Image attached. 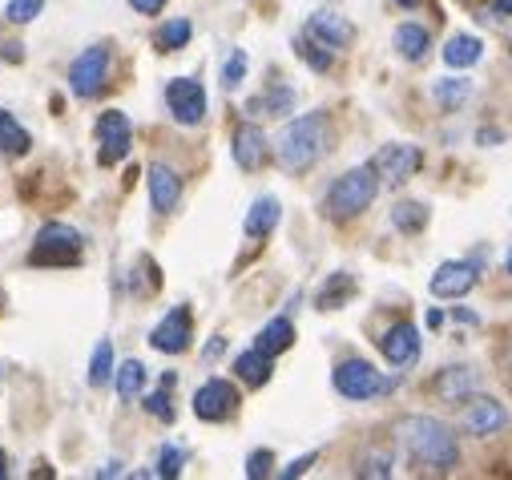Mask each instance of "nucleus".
Wrapping results in <instances>:
<instances>
[{
    "mask_svg": "<svg viewBox=\"0 0 512 480\" xmlns=\"http://www.w3.org/2000/svg\"><path fill=\"white\" fill-rule=\"evenodd\" d=\"M327 150V113H303L279 134V166L287 174L311 170Z\"/></svg>",
    "mask_w": 512,
    "mask_h": 480,
    "instance_id": "obj_1",
    "label": "nucleus"
},
{
    "mask_svg": "<svg viewBox=\"0 0 512 480\" xmlns=\"http://www.w3.org/2000/svg\"><path fill=\"white\" fill-rule=\"evenodd\" d=\"M396 432H400L404 448L416 460H424L428 468H452L460 460V448H456L452 428L444 420H436V416H408V420H400Z\"/></svg>",
    "mask_w": 512,
    "mask_h": 480,
    "instance_id": "obj_2",
    "label": "nucleus"
},
{
    "mask_svg": "<svg viewBox=\"0 0 512 480\" xmlns=\"http://www.w3.org/2000/svg\"><path fill=\"white\" fill-rule=\"evenodd\" d=\"M375 194H379V174L371 166H355V170H347L343 178L331 182V190L323 198V214L331 222H347V218L363 214L375 202Z\"/></svg>",
    "mask_w": 512,
    "mask_h": 480,
    "instance_id": "obj_3",
    "label": "nucleus"
},
{
    "mask_svg": "<svg viewBox=\"0 0 512 480\" xmlns=\"http://www.w3.org/2000/svg\"><path fill=\"white\" fill-rule=\"evenodd\" d=\"M81 255H85L81 230H73V226H65V222H49V226H41V234H37V243H33V251H29V263H33V267H77Z\"/></svg>",
    "mask_w": 512,
    "mask_h": 480,
    "instance_id": "obj_4",
    "label": "nucleus"
},
{
    "mask_svg": "<svg viewBox=\"0 0 512 480\" xmlns=\"http://www.w3.org/2000/svg\"><path fill=\"white\" fill-rule=\"evenodd\" d=\"M331 384H335V392L347 396V400H371V396H379V392H392L396 380H383V376L367 364V359H343V364L335 368V376H331Z\"/></svg>",
    "mask_w": 512,
    "mask_h": 480,
    "instance_id": "obj_5",
    "label": "nucleus"
},
{
    "mask_svg": "<svg viewBox=\"0 0 512 480\" xmlns=\"http://www.w3.org/2000/svg\"><path fill=\"white\" fill-rule=\"evenodd\" d=\"M109 61H113L109 45L85 49V53L69 65V89H73V97H97V93L109 85Z\"/></svg>",
    "mask_w": 512,
    "mask_h": 480,
    "instance_id": "obj_6",
    "label": "nucleus"
},
{
    "mask_svg": "<svg viewBox=\"0 0 512 480\" xmlns=\"http://www.w3.org/2000/svg\"><path fill=\"white\" fill-rule=\"evenodd\" d=\"M420 166H424V154L420 146H408V142H392L371 158V170L379 174L383 186H404Z\"/></svg>",
    "mask_w": 512,
    "mask_h": 480,
    "instance_id": "obj_7",
    "label": "nucleus"
},
{
    "mask_svg": "<svg viewBox=\"0 0 512 480\" xmlns=\"http://www.w3.org/2000/svg\"><path fill=\"white\" fill-rule=\"evenodd\" d=\"M93 134H97V146H101V154H97L101 166H113L117 158H125V154H130V146H134L130 117L117 113V109H109V113L97 117V130Z\"/></svg>",
    "mask_w": 512,
    "mask_h": 480,
    "instance_id": "obj_8",
    "label": "nucleus"
},
{
    "mask_svg": "<svg viewBox=\"0 0 512 480\" xmlns=\"http://www.w3.org/2000/svg\"><path fill=\"white\" fill-rule=\"evenodd\" d=\"M238 412V388L230 380H206L194 392V416L206 424H222Z\"/></svg>",
    "mask_w": 512,
    "mask_h": 480,
    "instance_id": "obj_9",
    "label": "nucleus"
},
{
    "mask_svg": "<svg viewBox=\"0 0 512 480\" xmlns=\"http://www.w3.org/2000/svg\"><path fill=\"white\" fill-rule=\"evenodd\" d=\"M166 105H170V113L178 117L182 126H198L206 117V89L194 77H174L166 85Z\"/></svg>",
    "mask_w": 512,
    "mask_h": 480,
    "instance_id": "obj_10",
    "label": "nucleus"
},
{
    "mask_svg": "<svg viewBox=\"0 0 512 480\" xmlns=\"http://www.w3.org/2000/svg\"><path fill=\"white\" fill-rule=\"evenodd\" d=\"M379 351H383V359H388L392 368H412L416 359H420V331H416V323H396V327H388L383 331V339H379Z\"/></svg>",
    "mask_w": 512,
    "mask_h": 480,
    "instance_id": "obj_11",
    "label": "nucleus"
},
{
    "mask_svg": "<svg viewBox=\"0 0 512 480\" xmlns=\"http://www.w3.org/2000/svg\"><path fill=\"white\" fill-rule=\"evenodd\" d=\"M194 339V319H190V307H174L154 331H150V343L166 355H182Z\"/></svg>",
    "mask_w": 512,
    "mask_h": 480,
    "instance_id": "obj_12",
    "label": "nucleus"
},
{
    "mask_svg": "<svg viewBox=\"0 0 512 480\" xmlns=\"http://www.w3.org/2000/svg\"><path fill=\"white\" fill-rule=\"evenodd\" d=\"M230 154H234V162H238L242 170H263V166H267V158H271V150H267V134H263L259 126L242 122V126L234 130Z\"/></svg>",
    "mask_w": 512,
    "mask_h": 480,
    "instance_id": "obj_13",
    "label": "nucleus"
},
{
    "mask_svg": "<svg viewBox=\"0 0 512 480\" xmlns=\"http://www.w3.org/2000/svg\"><path fill=\"white\" fill-rule=\"evenodd\" d=\"M428 287H432L436 299H460V295H468L476 287V267L464 263V259L460 263H440Z\"/></svg>",
    "mask_w": 512,
    "mask_h": 480,
    "instance_id": "obj_14",
    "label": "nucleus"
},
{
    "mask_svg": "<svg viewBox=\"0 0 512 480\" xmlns=\"http://www.w3.org/2000/svg\"><path fill=\"white\" fill-rule=\"evenodd\" d=\"M464 428H468L472 436H496V432L508 428V412H504L496 400L476 396V400L464 408Z\"/></svg>",
    "mask_w": 512,
    "mask_h": 480,
    "instance_id": "obj_15",
    "label": "nucleus"
},
{
    "mask_svg": "<svg viewBox=\"0 0 512 480\" xmlns=\"http://www.w3.org/2000/svg\"><path fill=\"white\" fill-rule=\"evenodd\" d=\"M150 202H154L158 214H174L178 202H182V178L166 162H154L150 166Z\"/></svg>",
    "mask_w": 512,
    "mask_h": 480,
    "instance_id": "obj_16",
    "label": "nucleus"
},
{
    "mask_svg": "<svg viewBox=\"0 0 512 480\" xmlns=\"http://www.w3.org/2000/svg\"><path fill=\"white\" fill-rule=\"evenodd\" d=\"M307 33H311L315 41H323L327 49H343V45L355 41V25L343 21L339 13H315V17L307 21Z\"/></svg>",
    "mask_w": 512,
    "mask_h": 480,
    "instance_id": "obj_17",
    "label": "nucleus"
},
{
    "mask_svg": "<svg viewBox=\"0 0 512 480\" xmlns=\"http://www.w3.org/2000/svg\"><path fill=\"white\" fill-rule=\"evenodd\" d=\"M279 218H283V206H279V198L263 194V198H254V206L246 210V222H242V230H246V238H267V234L279 226Z\"/></svg>",
    "mask_w": 512,
    "mask_h": 480,
    "instance_id": "obj_18",
    "label": "nucleus"
},
{
    "mask_svg": "<svg viewBox=\"0 0 512 480\" xmlns=\"http://www.w3.org/2000/svg\"><path fill=\"white\" fill-rule=\"evenodd\" d=\"M476 384H480V380H476L472 368H444L440 380H436V392H440V400H448V404H464V400H472Z\"/></svg>",
    "mask_w": 512,
    "mask_h": 480,
    "instance_id": "obj_19",
    "label": "nucleus"
},
{
    "mask_svg": "<svg viewBox=\"0 0 512 480\" xmlns=\"http://www.w3.org/2000/svg\"><path fill=\"white\" fill-rule=\"evenodd\" d=\"M271 359H275V355H267L263 347H250V351H242V355L234 359V372H238V380H242L246 388H263V384L271 380Z\"/></svg>",
    "mask_w": 512,
    "mask_h": 480,
    "instance_id": "obj_20",
    "label": "nucleus"
},
{
    "mask_svg": "<svg viewBox=\"0 0 512 480\" xmlns=\"http://www.w3.org/2000/svg\"><path fill=\"white\" fill-rule=\"evenodd\" d=\"M29 146H33L29 130L17 122L13 113L0 109V158H21V154H29Z\"/></svg>",
    "mask_w": 512,
    "mask_h": 480,
    "instance_id": "obj_21",
    "label": "nucleus"
},
{
    "mask_svg": "<svg viewBox=\"0 0 512 480\" xmlns=\"http://www.w3.org/2000/svg\"><path fill=\"white\" fill-rule=\"evenodd\" d=\"M484 57V45H480V37H472V33H456L448 45H444V61L452 65V69H468V65H476Z\"/></svg>",
    "mask_w": 512,
    "mask_h": 480,
    "instance_id": "obj_22",
    "label": "nucleus"
},
{
    "mask_svg": "<svg viewBox=\"0 0 512 480\" xmlns=\"http://www.w3.org/2000/svg\"><path fill=\"white\" fill-rule=\"evenodd\" d=\"M351 295H355V279H351L347 271H339V275H331V279L319 287L315 303H319V311H339V307H343Z\"/></svg>",
    "mask_w": 512,
    "mask_h": 480,
    "instance_id": "obj_23",
    "label": "nucleus"
},
{
    "mask_svg": "<svg viewBox=\"0 0 512 480\" xmlns=\"http://www.w3.org/2000/svg\"><path fill=\"white\" fill-rule=\"evenodd\" d=\"M396 49H400L404 61H424L428 49H432V37H428V29H420V25H400V29H396Z\"/></svg>",
    "mask_w": 512,
    "mask_h": 480,
    "instance_id": "obj_24",
    "label": "nucleus"
},
{
    "mask_svg": "<svg viewBox=\"0 0 512 480\" xmlns=\"http://www.w3.org/2000/svg\"><path fill=\"white\" fill-rule=\"evenodd\" d=\"M295 343V327H291V319H271L263 331H259V343H254V347H263L267 355H279V351H287Z\"/></svg>",
    "mask_w": 512,
    "mask_h": 480,
    "instance_id": "obj_25",
    "label": "nucleus"
},
{
    "mask_svg": "<svg viewBox=\"0 0 512 480\" xmlns=\"http://www.w3.org/2000/svg\"><path fill=\"white\" fill-rule=\"evenodd\" d=\"M190 37H194V25H190L186 17H178V21H166V25L154 33V45H158L162 53H178Z\"/></svg>",
    "mask_w": 512,
    "mask_h": 480,
    "instance_id": "obj_26",
    "label": "nucleus"
},
{
    "mask_svg": "<svg viewBox=\"0 0 512 480\" xmlns=\"http://www.w3.org/2000/svg\"><path fill=\"white\" fill-rule=\"evenodd\" d=\"M291 105H295V89H287V85H275L267 97H259V101H250V113H267V117H287L291 113Z\"/></svg>",
    "mask_w": 512,
    "mask_h": 480,
    "instance_id": "obj_27",
    "label": "nucleus"
},
{
    "mask_svg": "<svg viewBox=\"0 0 512 480\" xmlns=\"http://www.w3.org/2000/svg\"><path fill=\"white\" fill-rule=\"evenodd\" d=\"M113 380H117V396H121V400H134V396L142 392V384H146V368L138 364V359H125Z\"/></svg>",
    "mask_w": 512,
    "mask_h": 480,
    "instance_id": "obj_28",
    "label": "nucleus"
},
{
    "mask_svg": "<svg viewBox=\"0 0 512 480\" xmlns=\"http://www.w3.org/2000/svg\"><path fill=\"white\" fill-rule=\"evenodd\" d=\"M174 384H178V376H174V372H166V376H162V388L146 396V412H150V416H158L162 424H174V404H170V388H174Z\"/></svg>",
    "mask_w": 512,
    "mask_h": 480,
    "instance_id": "obj_29",
    "label": "nucleus"
},
{
    "mask_svg": "<svg viewBox=\"0 0 512 480\" xmlns=\"http://www.w3.org/2000/svg\"><path fill=\"white\" fill-rule=\"evenodd\" d=\"M109 380H113V347L101 339L97 351H93V359H89V384L93 388H105Z\"/></svg>",
    "mask_w": 512,
    "mask_h": 480,
    "instance_id": "obj_30",
    "label": "nucleus"
},
{
    "mask_svg": "<svg viewBox=\"0 0 512 480\" xmlns=\"http://www.w3.org/2000/svg\"><path fill=\"white\" fill-rule=\"evenodd\" d=\"M472 97V81H464V77H448V81H436V101L444 105V109H460L464 101Z\"/></svg>",
    "mask_w": 512,
    "mask_h": 480,
    "instance_id": "obj_31",
    "label": "nucleus"
},
{
    "mask_svg": "<svg viewBox=\"0 0 512 480\" xmlns=\"http://www.w3.org/2000/svg\"><path fill=\"white\" fill-rule=\"evenodd\" d=\"M392 222H396V230L416 234V230H424V226H428V210H424L420 202H400V206L392 210Z\"/></svg>",
    "mask_w": 512,
    "mask_h": 480,
    "instance_id": "obj_32",
    "label": "nucleus"
},
{
    "mask_svg": "<svg viewBox=\"0 0 512 480\" xmlns=\"http://www.w3.org/2000/svg\"><path fill=\"white\" fill-rule=\"evenodd\" d=\"M323 49H327V45H323V41H315L311 33L299 41V57H303L315 73H327V69H331V53H323Z\"/></svg>",
    "mask_w": 512,
    "mask_h": 480,
    "instance_id": "obj_33",
    "label": "nucleus"
},
{
    "mask_svg": "<svg viewBox=\"0 0 512 480\" xmlns=\"http://www.w3.org/2000/svg\"><path fill=\"white\" fill-rule=\"evenodd\" d=\"M242 77H246V53H242V49H234V53H230V61L222 65V85H226V89H238V85H242Z\"/></svg>",
    "mask_w": 512,
    "mask_h": 480,
    "instance_id": "obj_34",
    "label": "nucleus"
},
{
    "mask_svg": "<svg viewBox=\"0 0 512 480\" xmlns=\"http://www.w3.org/2000/svg\"><path fill=\"white\" fill-rule=\"evenodd\" d=\"M41 9H45V0H13V5H9V21L13 25H29V21L41 17Z\"/></svg>",
    "mask_w": 512,
    "mask_h": 480,
    "instance_id": "obj_35",
    "label": "nucleus"
},
{
    "mask_svg": "<svg viewBox=\"0 0 512 480\" xmlns=\"http://www.w3.org/2000/svg\"><path fill=\"white\" fill-rule=\"evenodd\" d=\"M271 468H275V456H271L267 448L250 452V460H246V476H250V480H263V476H271Z\"/></svg>",
    "mask_w": 512,
    "mask_h": 480,
    "instance_id": "obj_36",
    "label": "nucleus"
},
{
    "mask_svg": "<svg viewBox=\"0 0 512 480\" xmlns=\"http://www.w3.org/2000/svg\"><path fill=\"white\" fill-rule=\"evenodd\" d=\"M359 476H392V456L388 452H375L359 460Z\"/></svg>",
    "mask_w": 512,
    "mask_h": 480,
    "instance_id": "obj_37",
    "label": "nucleus"
},
{
    "mask_svg": "<svg viewBox=\"0 0 512 480\" xmlns=\"http://www.w3.org/2000/svg\"><path fill=\"white\" fill-rule=\"evenodd\" d=\"M182 472V448H174V444H166L162 448V456H158V476H166V480H174Z\"/></svg>",
    "mask_w": 512,
    "mask_h": 480,
    "instance_id": "obj_38",
    "label": "nucleus"
},
{
    "mask_svg": "<svg viewBox=\"0 0 512 480\" xmlns=\"http://www.w3.org/2000/svg\"><path fill=\"white\" fill-rule=\"evenodd\" d=\"M315 460H319L315 452H307V456H299V460H295L291 468H283V480H295V476H303V472H307V468H311Z\"/></svg>",
    "mask_w": 512,
    "mask_h": 480,
    "instance_id": "obj_39",
    "label": "nucleus"
},
{
    "mask_svg": "<svg viewBox=\"0 0 512 480\" xmlns=\"http://www.w3.org/2000/svg\"><path fill=\"white\" fill-rule=\"evenodd\" d=\"M130 5L142 13V17H158L166 9V0H130Z\"/></svg>",
    "mask_w": 512,
    "mask_h": 480,
    "instance_id": "obj_40",
    "label": "nucleus"
},
{
    "mask_svg": "<svg viewBox=\"0 0 512 480\" xmlns=\"http://www.w3.org/2000/svg\"><path fill=\"white\" fill-rule=\"evenodd\" d=\"M0 57H5V61H25V45L5 41V45H0Z\"/></svg>",
    "mask_w": 512,
    "mask_h": 480,
    "instance_id": "obj_41",
    "label": "nucleus"
},
{
    "mask_svg": "<svg viewBox=\"0 0 512 480\" xmlns=\"http://www.w3.org/2000/svg\"><path fill=\"white\" fill-rule=\"evenodd\" d=\"M222 351H226V339H214V343H210V347H206V359H218V355H222Z\"/></svg>",
    "mask_w": 512,
    "mask_h": 480,
    "instance_id": "obj_42",
    "label": "nucleus"
},
{
    "mask_svg": "<svg viewBox=\"0 0 512 480\" xmlns=\"http://www.w3.org/2000/svg\"><path fill=\"white\" fill-rule=\"evenodd\" d=\"M97 476H121V464H105V468H97Z\"/></svg>",
    "mask_w": 512,
    "mask_h": 480,
    "instance_id": "obj_43",
    "label": "nucleus"
},
{
    "mask_svg": "<svg viewBox=\"0 0 512 480\" xmlns=\"http://www.w3.org/2000/svg\"><path fill=\"white\" fill-rule=\"evenodd\" d=\"M9 476V460H5V452H0V480Z\"/></svg>",
    "mask_w": 512,
    "mask_h": 480,
    "instance_id": "obj_44",
    "label": "nucleus"
},
{
    "mask_svg": "<svg viewBox=\"0 0 512 480\" xmlns=\"http://www.w3.org/2000/svg\"><path fill=\"white\" fill-rule=\"evenodd\" d=\"M396 5H400V9H416V5H420V0H396Z\"/></svg>",
    "mask_w": 512,
    "mask_h": 480,
    "instance_id": "obj_45",
    "label": "nucleus"
},
{
    "mask_svg": "<svg viewBox=\"0 0 512 480\" xmlns=\"http://www.w3.org/2000/svg\"><path fill=\"white\" fill-rule=\"evenodd\" d=\"M504 271L512 275V247H508V255H504Z\"/></svg>",
    "mask_w": 512,
    "mask_h": 480,
    "instance_id": "obj_46",
    "label": "nucleus"
}]
</instances>
